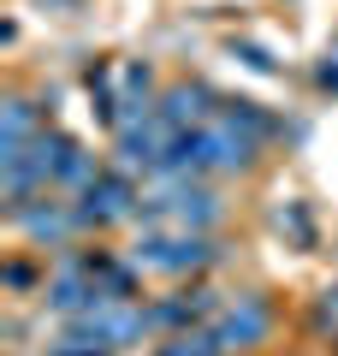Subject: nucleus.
I'll return each mask as SVG.
<instances>
[{"label":"nucleus","mask_w":338,"mask_h":356,"mask_svg":"<svg viewBox=\"0 0 338 356\" xmlns=\"http://www.w3.org/2000/svg\"><path fill=\"white\" fill-rule=\"evenodd\" d=\"M89 214H125V191H119V184H95V191H89Z\"/></svg>","instance_id":"1"},{"label":"nucleus","mask_w":338,"mask_h":356,"mask_svg":"<svg viewBox=\"0 0 338 356\" xmlns=\"http://www.w3.org/2000/svg\"><path fill=\"white\" fill-rule=\"evenodd\" d=\"M196 113H202V89H178L166 107V119H196Z\"/></svg>","instance_id":"2"}]
</instances>
